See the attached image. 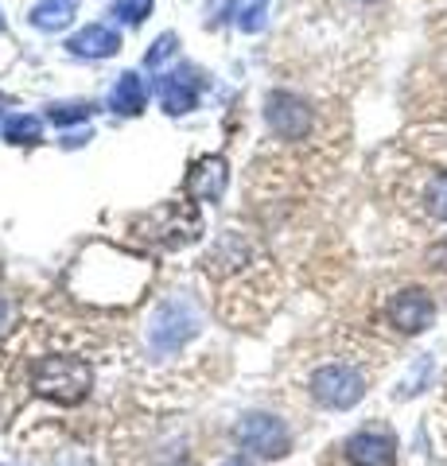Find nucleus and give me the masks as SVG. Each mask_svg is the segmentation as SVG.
<instances>
[{"instance_id":"19","label":"nucleus","mask_w":447,"mask_h":466,"mask_svg":"<svg viewBox=\"0 0 447 466\" xmlns=\"http://www.w3.org/2000/svg\"><path fill=\"white\" fill-rule=\"evenodd\" d=\"M222 466H249V462H245V459H241V455H234V459H226V462H222Z\"/></svg>"},{"instance_id":"6","label":"nucleus","mask_w":447,"mask_h":466,"mask_svg":"<svg viewBox=\"0 0 447 466\" xmlns=\"http://www.w3.org/2000/svg\"><path fill=\"white\" fill-rule=\"evenodd\" d=\"M265 116H269L272 133L284 137V140H304V133L311 128V113H308V106H304L300 97H292V94H272Z\"/></svg>"},{"instance_id":"21","label":"nucleus","mask_w":447,"mask_h":466,"mask_svg":"<svg viewBox=\"0 0 447 466\" xmlns=\"http://www.w3.org/2000/svg\"><path fill=\"white\" fill-rule=\"evenodd\" d=\"M0 27H5V20H0Z\"/></svg>"},{"instance_id":"7","label":"nucleus","mask_w":447,"mask_h":466,"mask_svg":"<svg viewBox=\"0 0 447 466\" xmlns=\"http://www.w3.org/2000/svg\"><path fill=\"white\" fill-rule=\"evenodd\" d=\"M346 459L354 466H393L397 462V447L389 435H373V431H362L346 443Z\"/></svg>"},{"instance_id":"10","label":"nucleus","mask_w":447,"mask_h":466,"mask_svg":"<svg viewBox=\"0 0 447 466\" xmlns=\"http://www.w3.org/2000/svg\"><path fill=\"white\" fill-rule=\"evenodd\" d=\"M156 94H160V106L168 113H191L195 101H198V82L191 75H168L160 78V86H156Z\"/></svg>"},{"instance_id":"20","label":"nucleus","mask_w":447,"mask_h":466,"mask_svg":"<svg viewBox=\"0 0 447 466\" xmlns=\"http://www.w3.org/2000/svg\"><path fill=\"white\" fill-rule=\"evenodd\" d=\"M358 5H373V0H358Z\"/></svg>"},{"instance_id":"4","label":"nucleus","mask_w":447,"mask_h":466,"mask_svg":"<svg viewBox=\"0 0 447 466\" xmlns=\"http://www.w3.org/2000/svg\"><path fill=\"white\" fill-rule=\"evenodd\" d=\"M362 392H366L362 373L350 366H323L311 377V397L327 408H350L362 400Z\"/></svg>"},{"instance_id":"1","label":"nucleus","mask_w":447,"mask_h":466,"mask_svg":"<svg viewBox=\"0 0 447 466\" xmlns=\"http://www.w3.org/2000/svg\"><path fill=\"white\" fill-rule=\"evenodd\" d=\"M90 381H94V373L78 358H43L32 370V385L43 397H55L59 404L82 400L86 392H90Z\"/></svg>"},{"instance_id":"18","label":"nucleus","mask_w":447,"mask_h":466,"mask_svg":"<svg viewBox=\"0 0 447 466\" xmlns=\"http://www.w3.org/2000/svg\"><path fill=\"white\" fill-rule=\"evenodd\" d=\"M171 51H176V35H160V39L152 43V51L144 55V63H148V70H156V66H160Z\"/></svg>"},{"instance_id":"15","label":"nucleus","mask_w":447,"mask_h":466,"mask_svg":"<svg viewBox=\"0 0 447 466\" xmlns=\"http://www.w3.org/2000/svg\"><path fill=\"white\" fill-rule=\"evenodd\" d=\"M265 24V0H241L238 5V27L241 32H261Z\"/></svg>"},{"instance_id":"16","label":"nucleus","mask_w":447,"mask_h":466,"mask_svg":"<svg viewBox=\"0 0 447 466\" xmlns=\"http://www.w3.org/2000/svg\"><path fill=\"white\" fill-rule=\"evenodd\" d=\"M90 113H94L90 101H86V106H82V101H75V106H51L47 116H51L55 125H75V121H86Z\"/></svg>"},{"instance_id":"14","label":"nucleus","mask_w":447,"mask_h":466,"mask_svg":"<svg viewBox=\"0 0 447 466\" xmlns=\"http://www.w3.org/2000/svg\"><path fill=\"white\" fill-rule=\"evenodd\" d=\"M5 140H12V144H36L39 140V121L36 116H12V121L5 125Z\"/></svg>"},{"instance_id":"13","label":"nucleus","mask_w":447,"mask_h":466,"mask_svg":"<svg viewBox=\"0 0 447 466\" xmlns=\"http://www.w3.org/2000/svg\"><path fill=\"white\" fill-rule=\"evenodd\" d=\"M421 202L424 210L432 218H440V222H447V171H432L424 187H421Z\"/></svg>"},{"instance_id":"9","label":"nucleus","mask_w":447,"mask_h":466,"mask_svg":"<svg viewBox=\"0 0 447 466\" xmlns=\"http://www.w3.org/2000/svg\"><path fill=\"white\" fill-rule=\"evenodd\" d=\"M66 47L75 55H86V58H109V55L121 51V35L106 24H90L86 32H78L75 39H70Z\"/></svg>"},{"instance_id":"5","label":"nucleus","mask_w":447,"mask_h":466,"mask_svg":"<svg viewBox=\"0 0 447 466\" xmlns=\"http://www.w3.org/2000/svg\"><path fill=\"white\" fill-rule=\"evenodd\" d=\"M389 319H393L397 330L421 334L432 319H436V303H432V296H428V291H421V288L397 291L393 303H389Z\"/></svg>"},{"instance_id":"11","label":"nucleus","mask_w":447,"mask_h":466,"mask_svg":"<svg viewBox=\"0 0 447 466\" xmlns=\"http://www.w3.org/2000/svg\"><path fill=\"white\" fill-rule=\"evenodd\" d=\"M109 101H113V109H117V113L137 116V113L144 109V101H148V90H144V82L133 75V70H128V75H121L117 86H113Z\"/></svg>"},{"instance_id":"12","label":"nucleus","mask_w":447,"mask_h":466,"mask_svg":"<svg viewBox=\"0 0 447 466\" xmlns=\"http://www.w3.org/2000/svg\"><path fill=\"white\" fill-rule=\"evenodd\" d=\"M75 8L78 0H43V5L32 8V24L43 27V32H59V27L75 20Z\"/></svg>"},{"instance_id":"3","label":"nucleus","mask_w":447,"mask_h":466,"mask_svg":"<svg viewBox=\"0 0 447 466\" xmlns=\"http://www.w3.org/2000/svg\"><path fill=\"white\" fill-rule=\"evenodd\" d=\"M238 443L245 451H253L257 459H284L288 447H292V435H288V428L277 416L249 412L238 420Z\"/></svg>"},{"instance_id":"2","label":"nucleus","mask_w":447,"mask_h":466,"mask_svg":"<svg viewBox=\"0 0 447 466\" xmlns=\"http://www.w3.org/2000/svg\"><path fill=\"white\" fill-rule=\"evenodd\" d=\"M195 330H198V311L187 299H168L156 308L152 323H148V346L156 354H171V350H179Z\"/></svg>"},{"instance_id":"8","label":"nucleus","mask_w":447,"mask_h":466,"mask_svg":"<svg viewBox=\"0 0 447 466\" xmlns=\"http://www.w3.org/2000/svg\"><path fill=\"white\" fill-rule=\"evenodd\" d=\"M226 191V164L222 159H203L191 175H187V195L198 202H214Z\"/></svg>"},{"instance_id":"17","label":"nucleus","mask_w":447,"mask_h":466,"mask_svg":"<svg viewBox=\"0 0 447 466\" xmlns=\"http://www.w3.org/2000/svg\"><path fill=\"white\" fill-rule=\"evenodd\" d=\"M113 12H117L125 24H140L152 12V0H113Z\"/></svg>"}]
</instances>
